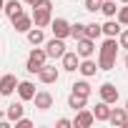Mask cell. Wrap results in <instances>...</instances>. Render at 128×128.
Masks as SVG:
<instances>
[{"mask_svg": "<svg viewBox=\"0 0 128 128\" xmlns=\"http://www.w3.org/2000/svg\"><path fill=\"white\" fill-rule=\"evenodd\" d=\"M108 123H110V126H118V128H126V123H128V110H126V108H110Z\"/></svg>", "mask_w": 128, "mask_h": 128, "instance_id": "8fae6325", "label": "cell"}, {"mask_svg": "<svg viewBox=\"0 0 128 128\" xmlns=\"http://www.w3.org/2000/svg\"><path fill=\"white\" fill-rule=\"evenodd\" d=\"M25 38H28L30 45H40V43L45 40V33H43V28H30V30L25 33Z\"/></svg>", "mask_w": 128, "mask_h": 128, "instance_id": "44dd1931", "label": "cell"}, {"mask_svg": "<svg viewBox=\"0 0 128 128\" xmlns=\"http://www.w3.org/2000/svg\"><path fill=\"white\" fill-rule=\"evenodd\" d=\"M18 88V78L13 73H5V76H0V96H13Z\"/></svg>", "mask_w": 128, "mask_h": 128, "instance_id": "30bf717a", "label": "cell"}, {"mask_svg": "<svg viewBox=\"0 0 128 128\" xmlns=\"http://www.w3.org/2000/svg\"><path fill=\"white\" fill-rule=\"evenodd\" d=\"M76 53H78L80 58H93V53H96V40H93V38H78V40H76Z\"/></svg>", "mask_w": 128, "mask_h": 128, "instance_id": "5b68a950", "label": "cell"}, {"mask_svg": "<svg viewBox=\"0 0 128 128\" xmlns=\"http://www.w3.org/2000/svg\"><path fill=\"white\" fill-rule=\"evenodd\" d=\"M50 30H53L55 38H63V40H66V38L70 35V23H68L66 18H53V20H50Z\"/></svg>", "mask_w": 128, "mask_h": 128, "instance_id": "8992f818", "label": "cell"}, {"mask_svg": "<svg viewBox=\"0 0 128 128\" xmlns=\"http://www.w3.org/2000/svg\"><path fill=\"white\" fill-rule=\"evenodd\" d=\"M60 63H63V70H68V73H76L78 70V63H80V55L76 50H66L60 55Z\"/></svg>", "mask_w": 128, "mask_h": 128, "instance_id": "ba28073f", "label": "cell"}, {"mask_svg": "<svg viewBox=\"0 0 128 128\" xmlns=\"http://www.w3.org/2000/svg\"><path fill=\"white\" fill-rule=\"evenodd\" d=\"M70 38H73V40L86 38V23H73V25H70Z\"/></svg>", "mask_w": 128, "mask_h": 128, "instance_id": "4316f807", "label": "cell"}, {"mask_svg": "<svg viewBox=\"0 0 128 128\" xmlns=\"http://www.w3.org/2000/svg\"><path fill=\"white\" fill-rule=\"evenodd\" d=\"M126 126H128V123H126Z\"/></svg>", "mask_w": 128, "mask_h": 128, "instance_id": "f35d334b", "label": "cell"}, {"mask_svg": "<svg viewBox=\"0 0 128 128\" xmlns=\"http://www.w3.org/2000/svg\"><path fill=\"white\" fill-rule=\"evenodd\" d=\"M3 13L13 20V18H18V15L23 13V3H20V0H8V3H5V8H3Z\"/></svg>", "mask_w": 128, "mask_h": 128, "instance_id": "d6986e66", "label": "cell"}, {"mask_svg": "<svg viewBox=\"0 0 128 128\" xmlns=\"http://www.w3.org/2000/svg\"><path fill=\"white\" fill-rule=\"evenodd\" d=\"M45 53H48V58H60L63 53H66V40L53 35V38L45 43Z\"/></svg>", "mask_w": 128, "mask_h": 128, "instance_id": "52a82bcc", "label": "cell"}, {"mask_svg": "<svg viewBox=\"0 0 128 128\" xmlns=\"http://www.w3.org/2000/svg\"><path fill=\"white\" fill-rule=\"evenodd\" d=\"M100 13H103L106 18H116L118 8H116V3H113V0H103V3H100Z\"/></svg>", "mask_w": 128, "mask_h": 128, "instance_id": "484cf974", "label": "cell"}, {"mask_svg": "<svg viewBox=\"0 0 128 128\" xmlns=\"http://www.w3.org/2000/svg\"><path fill=\"white\" fill-rule=\"evenodd\" d=\"M30 126H33V120H30V118H25V116L15 120V128H30Z\"/></svg>", "mask_w": 128, "mask_h": 128, "instance_id": "4dcf8cb0", "label": "cell"}, {"mask_svg": "<svg viewBox=\"0 0 128 128\" xmlns=\"http://www.w3.org/2000/svg\"><path fill=\"white\" fill-rule=\"evenodd\" d=\"M78 70H80L83 78H90V76H96V70H98V63H96L93 58H83V60L78 63Z\"/></svg>", "mask_w": 128, "mask_h": 128, "instance_id": "2e32d148", "label": "cell"}, {"mask_svg": "<svg viewBox=\"0 0 128 128\" xmlns=\"http://www.w3.org/2000/svg\"><path fill=\"white\" fill-rule=\"evenodd\" d=\"M126 68H128V55H126Z\"/></svg>", "mask_w": 128, "mask_h": 128, "instance_id": "d590c367", "label": "cell"}, {"mask_svg": "<svg viewBox=\"0 0 128 128\" xmlns=\"http://www.w3.org/2000/svg\"><path fill=\"white\" fill-rule=\"evenodd\" d=\"M3 8H5V0H0V13H3Z\"/></svg>", "mask_w": 128, "mask_h": 128, "instance_id": "836d02e7", "label": "cell"}, {"mask_svg": "<svg viewBox=\"0 0 128 128\" xmlns=\"http://www.w3.org/2000/svg\"><path fill=\"white\" fill-rule=\"evenodd\" d=\"M96 123V118H93V110H88V108H80L78 113H76V120H73V126L76 128H88V126H93Z\"/></svg>", "mask_w": 128, "mask_h": 128, "instance_id": "7c38bea8", "label": "cell"}, {"mask_svg": "<svg viewBox=\"0 0 128 128\" xmlns=\"http://www.w3.org/2000/svg\"><path fill=\"white\" fill-rule=\"evenodd\" d=\"M33 103H35V108H38V110H50V108H53V103H55V98H53V93H50V90H35Z\"/></svg>", "mask_w": 128, "mask_h": 128, "instance_id": "3957f363", "label": "cell"}, {"mask_svg": "<svg viewBox=\"0 0 128 128\" xmlns=\"http://www.w3.org/2000/svg\"><path fill=\"white\" fill-rule=\"evenodd\" d=\"M120 28H123V25H120L118 20H113V18H110V20H106V23L100 25V30H103V35H106V38H118Z\"/></svg>", "mask_w": 128, "mask_h": 128, "instance_id": "e0dca14e", "label": "cell"}, {"mask_svg": "<svg viewBox=\"0 0 128 128\" xmlns=\"http://www.w3.org/2000/svg\"><path fill=\"white\" fill-rule=\"evenodd\" d=\"M98 93H100V100H106L108 106L118 103V98H120V93H118V88H116L113 83H103V86L98 88Z\"/></svg>", "mask_w": 128, "mask_h": 128, "instance_id": "9c48e42d", "label": "cell"}, {"mask_svg": "<svg viewBox=\"0 0 128 128\" xmlns=\"http://www.w3.org/2000/svg\"><path fill=\"white\" fill-rule=\"evenodd\" d=\"M70 88H73V93H78V96H86V98H90V93H93V88L88 86V80H76Z\"/></svg>", "mask_w": 128, "mask_h": 128, "instance_id": "603a6c76", "label": "cell"}, {"mask_svg": "<svg viewBox=\"0 0 128 128\" xmlns=\"http://www.w3.org/2000/svg\"><path fill=\"white\" fill-rule=\"evenodd\" d=\"M118 43H116V38H106L103 43H100V48H98V55H113V58H118Z\"/></svg>", "mask_w": 128, "mask_h": 128, "instance_id": "9a60e30c", "label": "cell"}, {"mask_svg": "<svg viewBox=\"0 0 128 128\" xmlns=\"http://www.w3.org/2000/svg\"><path fill=\"white\" fill-rule=\"evenodd\" d=\"M0 100H3V96H0Z\"/></svg>", "mask_w": 128, "mask_h": 128, "instance_id": "74e56055", "label": "cell"}, {"mask_svg": "<svg viewBox=\"0 0 128 128\" xmlns=\"http://www.w3.org/2000/svg\"><path fill=\"white\" fill-rule=\"evenodd\" d=\"M108 116H110V106H108L106 100L96 103V108H93V118H96V120H108Z\"/></svg>", "mask_w": 128, "mask_h": 128, "instance_id": "ffe728a7", "label": "cell"}, {"mask_svg": "<svg viewBox=\"0 0 128 128\" xmlns=\"http://www.w3.org/2000/svg\"><path fill=\"white\" fill-rule=\"evenodd\" d=\"M58 128H70L73 126V120H68V118H58V123H55Z\"/></svg>", "mask_w": 128, "mask_h": 128, "instance_id": "1f68e13d", "label": "cell"}, {"mask_svg": "<svg viewBox=\"0 0 128 128\" xmlns=\"http://www.w3.org/2000/svg\"><path fill=\"white\" fill-rule=\"evenodd\" d=\"M18 96H20V100L25 103V100H33V96H35V86L30 83V80H18Z\"/></svg>", "mask_w": 128, "mask_h": 128, "instance_id": "5bb4252c", "label": "cell"}, {"mask_svg": "<svg viewBox=\"0 0 128 128\" xmlns=\"http://www.w3.org/2000/svg\"><path fill=\"white\" fill-rule=\"evenodd\" d=\"M116 20H118L120 25H128V3H123V5L118 8V13H116Z\"/></svg>", "mask_w": 128, "mask_h": 128, "instance_id": "83f0119b", "label": "cell"}, {"mask_svg": "<svg viewBox=\"0 0 128 128\" xmlns=\"http://www.w3.org/2000/svg\"><path fill=\"white\" fill-rule=\"evenodd\" d=\"M23 116H25V108H23V100H20V103H15V100H13V103L8 106V110H5V118H8V120H13V123H15L18 118H23Z\"/></svg>", "mask_w": 128, "mask_h": 128, "instance_id": "ac0fdd59", "label": "cell"}, {"mask_svg": "<svg viewBox=\"0 0 128 128\" xmlns=\"http://www.w3.org/2000/svg\"><path fill=\"white\" fill-rule=\"evenodd\" d=\"M126 110H128V100H126Z\"/></svg>", "mask_w": 128, "mask_h": 128, "instance_id": "8d00e7d4", "label": "cell"}, {"mask_svg": "<svg viewBox=\"0 0 128 128\" xmlns=\"http://www.w3.org/2000/svg\"><path fill=\"white\" fill-rule=\"evenodd\" d=\"M10 23H13L15 33H28V30L33 28V18H30V15H25V13H20V15H18V18H13Z\"/></svg>", "mask_w": 128, "mask_h": 128, "instance_id": "4fadbf2b", "label": "cell"}, {"mask_svg": "<svg viewBox=\"0 0 128 128\" xmlns=\"http://www.w3.org/2000/svg\"><path fill=\"white\" fill-rule=\"evenodd\" d=\"M118 3H120V5H123V3H128V0H118Z\"/></svg>", "mask_w": 128, "mask_h": 128, "instance_id": "e575fe53", "label": "cell"}, {"mask_svg": "<svg viewBox=\"0 0 128 128\" xmlns=\"http://www.w3.org/2000/svg\"><path fill=\"white\" fill-rule=\"evenodd\" d=\"M118 45L128 50V30H120V33H118Z\"/></svg>", "mask_w": 128, "mask_h": 128, "instance_id": "f546056e", "label": "cell"}, {"mask_svg": "<svg viewBox=\"0 0 128 128\" xmlns=\"http://www.w3.org/2000/svg\"><path fill=\"white\" fill-rule=\"evenodd\" d=\"M38 78H40V83H45V86H50V83H58V78H60V70L55 68V66H48V63H45V66L35 73Z\"/></svg>", "mask_w": 128, "mask_h": 128, "instance_id": "277c9868", "label": "cell"}, {"mask_svg": "<svg viewBox=\"0 0 128 128\" xmlns=\"http://www.w3.org/2000/svg\"><path fill=\"white\" fill-rule=\"evenodd\" d=\"M86 103H88V98H86V96H78V93H73V90H70V96H68V108L80 110V108H86Z\"/></svg>", "mask_w": 128, "mask_h": 128, "instance_id": "7402d4cb", "label": "cell"}, {"mask_svg": "<svg viewBox=\"0 0 128 128\" xmlns=\"http://www.w3.org/2000/svg\"><path fill=\"white\" fill-rule=\"evenodd\" d=\"M33 25L35 28H48L50 20H53V3L50 0H40V3L33 8Z\"/></svg>", "mask_w": 128, "mask_h": 128, "instance_id": "6da1fadb", "label": "cell"}, {"mask_svg": "<svg viewBox=\"0 0 128 128\" xmlns=\"http://www.w3.org/2000/svg\"><path fill=\"white\" fill-rule=\"evenodd\" d=\"M100 3H103V0H86V10L88 13H98L100 10Z\"/></svg>", "mask_w": 128, "mask_h": 128, "instance_id": "f1b7e54d", "label": "cell"}, {"mask_svg": "<svg viewBox=\"0 0 128 128\" xmlns=\"http://www.w3.org/2000/svg\"><path fill=\"white\" fill-rule=\"evenodd\" d=\"M103 35V30H100V23H86V38H93V40H98Z\"/></svg>", "mask_w": 128, "mask_h": 128, "instance_id": "d4e9b609", "label": "cell"}, {"mask_svg": "<svg viewBox=\"0 0 128 128\" xmlns=\"http://www.w3.org/2000/svg\"><path fill=\"white\" fill-rule=\"evenodd\" d=\"M113 68H116L113 55H98V70H113Z\"/></svg>", "mask_w": 128, "mask_h": 128, "instance_id": "cb8c5ba5", "label": "cell"}, {"mask_svg": "<svg viewBox=\"0 0 128 128\" xmlns=\"http://www.w3.org/2000/svg\"><path fill=\"white\" fill-rule=\"evenodd\" d=\"M23 3H25V5H30V8H35V5L40 3V0H23Z\"/></svg>", "mask_w": 128, "mask_h": 128, "instance_id": "d6a6232c", "label": "cell"}, {"mask_svg": "<svg viewBox=\"0 0 128 128\" xmlns=\"http://www.w3.org/2000/svg\"><path fill=\"white\" fill-rule=\"evenodd\" d=\"M45 60H48V53H45V48H33V50L28 53L25 70H28V73H38V70L45 66Z\"/></svg>", "mask_w": 128, "mask_h": 128, "instance_id": "7a4b0ae2", "label": "cell"}]
</instances>
